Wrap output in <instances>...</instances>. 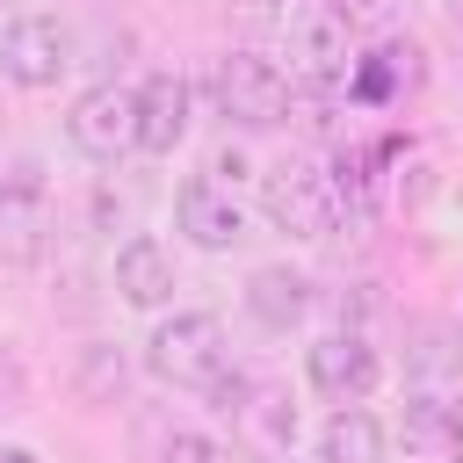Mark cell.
I'll list each match as a JSON object with an SVG mask.
<instances>
[{"mask_svg":"<svg viewBox=\"0 0 463 463\" xmlns=\"http://www.w3.org/2000/svg\"><path fill=\"white\" fill-rule=\"evenodd\" d=\"M318 463H383V427L362 405H340L318 434Z\"/></svg>","mask_w":463,"mask_h":463,"instance_id":"4fadbf2b","label":"cell"},{"mask_svg":"<svg viewBox=\"0 0 463 463\" xmlns=\"http://www.w3.org/2000/svg\"><path fill=\"white\" fill-rule=\"evenodd\" d=\"M80 383H87V398H109V391H123V354L94 347V354H87V369H80Z\"/></svg>","mask_w":463,"mask_h":463,"instance_id":"e0dca14e","label":"cell"},{"mask_svg":"<svg viewBox=\"0 0 463 463\" xmlns=\"http://www.w3.org/2000/svg\"><path fill=\"white\" fill-rule=\"evenodd\" d=\"M304 376H311L318 398H333V405H362V398L376 391L383 362H376V347H369L362 333H326V340H311Z\"/></svg>","mask_w":463,"mask_h":463,"instance_id":"8992f818","label":"cell"},{"mask_svg":"<svg viewBox=\"0 0 463 463\" xmlns=\"http://www.w3.org/2000/svg\"><path fill=\"white\" fill-rule=\"evenodd\" d=\"M217 109L239 130H275V123H289V72L260 51H224L217 58Z\"/></svg>","mask_w":463,"mask_h":463,"instance_id":"7a4b0ae2","label":"cell"},{"mask_svg":"<svg viewBox=\"0 0 463 463\" xmlns=\"http://www.w3.org/2000/svg\"><path fill=\"white\" fill-rule=\"evenodd\" d=\"M420 80V51L412 43H383L376 58H354V72H347V87L362 94V101H383V94H398V87H412Z\"/></svg>","mask_w":463,"mask_h":463,"instance_id":"5bb4252c","label":"cell"},{"mask_svg":"<svg viewBox=\"0 0 463 463\" xmlns=\"http://www.w3.org/2000/svg\"><path fill=\"white\" fill-rule=\"evenodd\" d=\"M0 463H36V456L29 449H0Z\"/></svg>","mask_w":463,"mask_h":463,"instance_id":"d6986e66","label":"cell"},{"mask_svg":"<svg viewBox=\"0 0 463 463\" xmlns=\"http://www.w3.org/2000/svg\"><path fill=\"white\" fill-rule=\"evenodd\" d=\"M65 137H72V152H87V159H123V152L137 145V94L116 87V80L87 87V94L72 101V116H65Z\"/></svg>","mask_w":463,"mask_h":463,"instance_id":"5b68a950","label":"cell"},{"mask_svg":"<svg viewBox=\"0 0 463 463\" xmlns=\"http://www.w3.org/2000/svg\"><path fill=\"white\" fill-rule=\"evenodd\" d=\"M210 181H217V188H232V181H246V152H239V145H224V152L210 159Z\"/></svg>","mask_w":463,"mask_h":463,"instance_id":"ac0fdd59","label":"cell"},{"mask_svg":"<svg viewBox=\"0 0 463 463\" xmlns=\"http://www.w3.org/2000/svg\"><path fill=\"white\" fill-rule=\"evenodd\" d=\"M174 224H181V239L203 246V253H232V246L246 239V210H239L232 188H217L210 174H195V181L174 188Z\"/></svg>","mask_w":463,"mask_h":463,"instance_id":"52a82bcc","label":"cell"},{"mask_svg":"<svg viewBox=\"0 0 463 463\" xmlns=\"http://www.w3.org/2000/svg\"><path fill=\"white\" fill-rule=\"evenodd\" d=\"M145 362L166 383H210V376H224V318L217 311H174L145 340Z\"/></svg>","mask_w":463,"mask_h":463,"instance_id":"3957f363","label":"cell"},{"mask_svg":"<svg viewBox=\"0 0 463 463\" xmlns=\"http://www.w3.org/2000/svg\"><path fill=\"white\" fill-rule=\"evenodd\" d=\"M116 289H123V304L159 311V304L174 297V260H166V246H159V239H123V253H116Z\"/></svg>","mask_w":463,"mask_h":463,"instance_id":"8fae6325","label":"cell"},{"mask_svg":"<svg viewBox=\"0 0 463 463\" xmlns=\"http://www.w3.org/2000/svg\"><path fill=\"white\" fill-rule=\"evenodd\" d=\"M246 7H268V0H246Z\"/></svg>","mask_w":463,"mask_h":463,"instance_id":"7402d4cb","label":"cell"},{"mask_svg":"<svg viewBox=\"0 0 463 463\" xmlns=\"http://www.w3.org/2000/svg\"><path fill=\"white\" fill-rule=\"evenodd\" d=\"M130 94H137V152L166 159V152L188 137V109H195L188 80H181V72H152V80L130 87Z\"/></svg>","mask_w":463,"mask_h":463,"instance_id":"9c48e42d","label":"cell"},{"mask_svg":"<svg viewBox=\"0 0 463 463\" xmlns=\"http://www.w3.org/2000/svg\"><path fill=\"white\" fill-rule=\"evenodd\" d=\"M166 463H232V449H224L217 434H195V427H188V434L166 441Z\"/></svg>","mask_w":463,"mask_h":463,"instance_id":"2e32d148","label":"cell"},{"mask_svg":"<svg viewBox=\"0 0 463 463\" xmlns=\"http://www.w3.org/2000/svg\"><path fill=\"white\" fill-rule=\"evenodd\" d=\"M398 434H405V449H463V420L441 398H412L405 420H398Z\"/></svg>","mask_w":463,"mask_h":463,"instance_id":"9a60e30c","label":"cell"},{"mask_svg":"<svg viewBox=\"0 0 463 463\" xmlns=\"http://www.w3.org/2000/svg\"><path fill=\"white\" fill-rule=\"evenodd\" d=\"M289 72L304 87H333L354 72V36L340 0H297L289 7Z\"/></svg>","mask_w":463,"mask_h":463,"instance_id":"6da1fadb","label":"cell"},{"mask_svg":"<svg viewBox=\"0 0 463 463\" xmlns=\"http://www.w3.org/2000/svg\"><path fill=\"white\" fill-rule=\"evenodd\" d=\"M7 7H14V0H0V14H7Z\"/></svg>","mask_w":463,"mask_h":463,"instance_id":"44dd1931","label":"cell"},{"mask_svg":"<svg viewBox=\"0 0 463 463\" xmlns=\"http://www.w3.org/2000/svg\"><path fill=\"white\" fill-rule=\"evenodd\" d=\"M43 232H51V203H43V181L22 166L14 181H0V260L29 268L43 253Z\"/></svg>","mask_w":463,"mask_h":463,"instance_id":"30bf717a","label":"cell"},{"mask_svg":"<svg viewBox=\"0 0 463 463\" xmlns=\"http://www.w3.org/2000/svg\"><path fill=\"white\" fill-rule=\"evenodd\" d=\"M260 210H268L275 232H289V239H304V246L333 232V188H326V174H311V166H297V159H282V166L260 174Z\"/></svg>","mask_w":463,"mask_h":463,"instance_id":"277c9868","label":"cell"},{"mask_svg":"<svg viewBox=\"0 0 463 463\" xmlns=\"http://www.w3.org/2000/svg\"><path fill=\"white\" fill-rule=\"evenodd\" d=\"M340 7H369V0H340Z\"/></svg>","mask_w":463,"mask_h":463,"instance_id":"ffe728a7","label":"cell"},{"mask_svg":"<svg viewBox=\"0 0 463 463\" xmlns=\"http://www.w3.org/2000/svg\"><path fill=\"white\" fill-rule=\"evenodd\" d=\"M246 311H253L268 333H289V326L311 311V282H304L297 268H253V282H246Z\"/></svg>","mask_w":463,"mask_h":463,"instance_id":"7c38bea8","label":"cell"},{"mask_svg":"<svg viewBox=\"0 0 463 463\" xmlns=\"http://www.w3.org/2000/svg\"><path fill=\"white\" fill-rule=\"evenodd\" d=\"M0 72L14 87H29V94L58 87V72H65V29L51 14H14L7 36H0Z\"/></svg>","mask_w":463,"mask_h":463,"instance_id":"ba28073f","label":"cell"}]
</instances>
